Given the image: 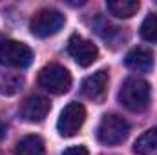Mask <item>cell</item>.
<instances>
[{"instance_id": "4fadbf2b", "label": "cell", "mask_w": 157, "mask_h": 155, "mask_svg": "<svg viewBox=\"0 0 157 155\" xmlns=\"http://www.w3.org/2000/svg\"><path fill=\"white\" fill-rule=\"evenodd\" d=\"M133 152L137 155H157V128L146 130L135 141Z\"/></svg>"}, {"instance_id": "ac0fdd59", "label": "cell", "mask_w": 157, "mask_h": 155, "mask_svg": "<svg viewBox=\"0 0 157 155\" xmlns=\"http://www.w3.org/2000/svg\"><path fill=\"white\" fill-rule=\"evenodd\" d=\"M4 135H6V126L2 124V120H0V141L4 139Z\"/></svg>"}, {"instance_id": "9a60e30c", "label": "cell", "mask_w": 157, "mask_h": 155, "mask_svg": "<svg viewBox=\"0 0 157 155\" xmlns=\"http://www.w3.org/2000/svg\"><path fill=\"white\" fill-rule=\"evenodd\" d=\"M24 84V78L18 77V75H13V73H7V75H2L0 77V93H6V95H13L17 93Z\"/></svg>"}, {"instance_id": "5b68a950", "label": "cell", "mask_w": 157, "mask_h": 155, "mask_svg": "<svg viewBox=\"0 0 157 155\" xmlns=\"http://www.w3.org/2000/svg\"><path fill=\"white\" fill-rule=\"evenodd\" d=\"M33 62V51L28 44L17 40L0 42V64L7 68H28Z\"/></svg>"}, {"instance_id": "7c38bea8", "label": "cell", "mask_w": 157, "mask_h": 155, "mask_svg": "<svg viewBox=\"0 0 157 155\" xmlns=\"http://www.w3.org/2000/svg\"><path fill=\"white\" fill-rule=\"evenodd\" d=\"M141 4L137 0H110L106 2V9L117 18H130L139 11Z\"/></svg>"}, {"instance_id": "5bb4252c", "label": "cell", "mask_w": 157, "mask_h": 155, "mask_svg": "<svg viewBox=\"0 0 157 155\" xmlns=\"http://www.w3.org/2000/svg\"><path fill=\"white\" fill-rule=\"evenodd\" d=\"M95 31L106 40V42H115V37H121V35H122L121 28L112 26V24H110L108 20H104V18H97V20H95Z\"/></svg>"}, {"instance_id": "52a82bcc", "label": "cell", "mask_w": 157, "mask_h": 155, "mask_svg": "<svg viewBox=\"0 0 157 155\" xmlns=\"http://www.w3.org/2000/svg\"><path fill=\"white\" fill-rule=\"evenodd\" d=\"M68 53L73 57V60L77 62L80 68H88L91 66L97 57H99V49L93 42L82 39L80 35H71L68 40Z\"/></svg>"}, {"instance_id": "8fae6325", "label": "cell", "mask_w": 157, "mask_h": 155, "mask_svg": "<svg viewBox=\"0 0 157 155\" xmlns=\"http://www.w3.org/2000/svg\"><path fill=\"white\" fill-rule=\"evenodd\" d=\"M15 155H46L44 141L39 135H26L17 142Z\"/></svg>"}, {"instance_id": "3957f363", "label": "cell", "mask_w": 157, "mask_h": 155, "mask_svg": "<svg viewBox=\"0 0 157 155\" xmlns=\"http://www.w3.org/2000/svg\"><path fill=\"white\" fill-rule=\"evenodd\" d=\"M130 135V124L122 117L110 113L101 119V124L97 128V139L106 146H117L126 141Z\"/></svg>"}, {"instance_id": "277c9868", "label": "cell", "mask_w": 157, "mask_h": 155, "mask_svg": "<svg viewBox=\"0 0 157 155\" xmlns=\"http://www.w3.org/2000/svg\"><path fill=\"white\" fill-rule=\"evenodd\" d=\"M39 84L51 95H64L71 88V75L60 64H48L40 70Z\"/></svg>"}, {"instance_id": "7a4b0ae2", "label": "cell", "mask_w": 157, "mask_h": 155, "mask_svg": "<svg viewBox=\"0 0 157 155\" xmlns=\"http://www.w3.org/2000/svg\"><path fill=\"white\" fill-rule=\"evenodd\" d=\"M66 18L60 11L53 9V7H44L39 9L33 17H31V22H29V29L35 37L39 39H48V37H53L57 35L62 26H64Z\"/></svg>"}, {"instance_id": "6da1fadb", "label": "cell", "mask_w": 157, "mask_h": 155, "mask_svg": "<svg viewBox=\"0 0 157 155\" xmlns=\"http://www.w3.org/2000/svg\"><path fill=\"white\" fill-rule=\"evenodd\" d=\"M119 102L133 113L144 112L150 104V86H148V82L135 77L124 80V84L121 86V91H119Z\"/></svg>"}, {"instance_id": "e0dca14e", "label": "cell", "mask_w": 157, "mask_h": 155, "mask_svg": "<svg viewBox=\"0 0 157 155\" xmlns=\"http://www.w3.org/2000/svg\"><path fill=\"white\" fill-rule=\"evenodd\" d=\"M62 155H90V153H88V148L86 146H71V148L64 150Z\"/></svg>"}, {"instance_id": "8992f818", "label": "cell", "mask_w": 157, "mask_h": 155, "mask_svg": "<svg viewBox=\"0 0 157 155\" xmlns=\"http://www.w3.org/2000/svg\"><path fill=\"white\" fill-rule=\"evenodd\" d=\"M84 120H86V108L80 102H70L60 112V117L57 120V130L62 137H73L82 128Z\"/></svg>"}, {"instance_id": "30bf717a", "label": "cell", "mask_w": 157, "mask_h": 155, "mask_svg": "<svg viewBox=\"0 0 157 155\" xmlns=\"http://www.w3.org/2000/svg\"><path fill=\"white\" fill-rule=\"evenodd\" d=\"M124 64L135 73H150L154 70V53L146 47H133L128 51Z\"/></svg>"}, {"instance_id": "ba28073f", "label": "cell", "mask_w": 157, "mask_h": 155, "mask_svg": "<svg viewBox=\"0 0 157 155\" xmlns=\"http://www.w3.org/2000/svg\"><path fill=\"white\" fill-rule=\"evenodd\" d=\"M108 70H99L95 71L93 75L86 77L82 80V86H80V91L86 99L93 100V102H102L104 97H106V89H108Z\"/></svg>"}, {"instance_id": "9c48e42d", "label": "cell", "mask_w": 157, "mask_h": 155, "mask_svg": "<svg viewBox=\"0 0 157 155\" xmlns=\"http://www.w3.org/2000/svg\"><path fill=\"white\" fill-rule=\"evenodd\" d=\"M51 110V102L46 99V97H40V95H31L28 97L22 106H20V117L26 120V122H42L48 113Z\"/></svg>"}, {"instance_id": "2e32d148", "label": "cell", "mask_w": 157, "mask_h": 155, "mask_svg": "<svg viewBox=\"0 0 157 155\" xmlns=\"http://www.w3.org/2000/svg\"><path fill=\"white\" fill-rule=\"evenodd\" d=\"M139 33L146 42H152V44L157 42V15H148L143 20Z\"/></svg>"}]
</instances>
